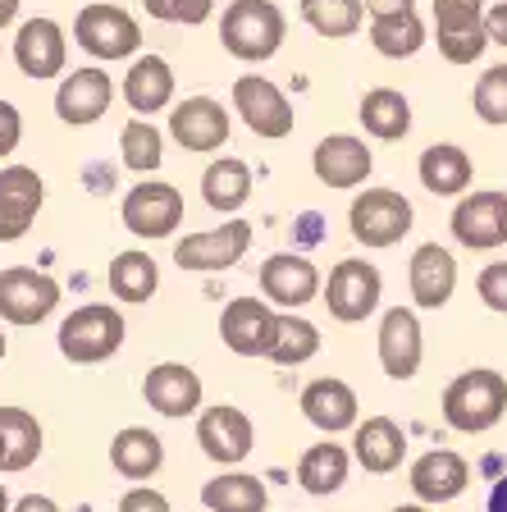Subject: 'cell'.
<instances>
[{"label": "cell", "instance_id": "obj_15", "mask_svg": "<svg viewBox=\"0 0 507 512\" xmlns=\"http://www.w3.org/2000/svg\"><path fill=\"white\" fill-rule=\"evenodd\" d=\"M275 330H279V316L261 298H233L220 316V339L238 357H270Z\"/></svg>", "mask_w": 507, "mask_h": 512}, {"label": "cell", "instance_id": "obj_5", "mask_svg": "<svg viewBox=\"0 0 507 512\" xmlns=\"http://www.w3.org/2000/svg\"><path fill=\"white\" fill-rule=\"evenodd\" d=\"M453 238L471 252H494L507 243V192L503 188H480L462 192V202L453 206Z\"/></svg>", "mask_w": 507, "mask_h": 512}, {"label": "cell", "instance_id": "obj_49", "mask_svg": "<svg viewBox=\"0 0 507 512\" xmlns=\"http://www.w3.org/2000/svg\"><path fill=\"white\" fill-rule=\"evenodd\" d=\"M485 512H507V476H498V480H494V490H489Z\"/></svg>", "mask_w": 507, "mask_h": 512}, {"label": "cell", "instance_id": "obj_25", "mask_svg": "<svg viewBox=\"0 0 507 512\" xmlns=\"http://www.w3.org/2000/svg\"><path fill=\"white\" fill-rule=\"evenodd\" d=\"M14 64L28 78H55L64 69V32L55 19H28L14 37Z\"/></svg>", "mask_w": 507, "mask_h": 512}, {"label": "cell", "instance_id": "obj_16", "mask_svg": "<svg viewBox=\"0 0 507 512\" xmlns=\"http://www.w3.org/2000/svg\"><path fill=\"white\" fill-rule=\"evenodd\" d=\"M42 202H46V188L37 170H28V165L0 170V243H19L32 229Z\"/></svg>", "mask_w": 507, "mask_h": 512}, {"label": "cell", "instance_id": "obj_26", "mask_svg": "<svg viewBox=\"0 0 507 512\" xmlns=\"http://www.w3.org/2000/svg\"><path fill=\"white\" fill-rule=\"evenodd\" d=\"M416 174H421V188L434 192V197H462L476 179V165L457 142H434V147L421 151Z\"/></svg>", "mask_w": 507, "mask_h": 512}, {"label": "cell", "instance_id": "obj_3", "mask_svg": "<svg viewBox=\"0 0 507 512\" xmlns=\"http://www.w3.org/2000/svg\"><path fill=\"white\" fill-rule=\"evenodd\" d=\"M119 343H124V316L106 302H87L74 316H64L60 325V352L74 366H96L115 357Z\"/></svg>", "mask_w": 507, "mask_h": 512}, {"label": "cell", "instance_id": "obj_22", "mask_svg": "<svg viewBox=\"0 0 507 512\" xmlns=\"http://www.w3.org/2000/svg\"><path fill=\"white\" fill-rule=\"evenodd\" d=\"M142 398H147V407H156L160 416H192L201 407V375L192 371V366L183 362H160L147 371V380H142Z\"/></svg>", "mask_w": 507, "mask_h": 512}, {"label": "cell", "instance_id": "obj_4", "mask_svg": "<svg viewBox=\"0 0 507 512\" xmlns=\"http://www.w3.org/2000/svg\"><path fill=\"white\" fill-rule=\"evenodd\" d=\"M416 211L412 202L402 197V192L393 188H366L352 197V211H348V224H352V238H357L361 247H393L407 238V229H412Z\"/></svg>", "mask_w": 507, "mask_h": 512}, {"label": "cell", "instance_id": "obj_46", "mask_svg": "<svg viewBox=\"0 0 507 512\" xmlns=\"http://www.w3.org/2000/svg\"><path fill=\"white\" fill-rule=\"evenodd\" d=\"M480 23H485L489 46H507V0H503V5H489Z\"/></svg>", "mask_w": 507, "mask_h": 512}, {"label": "cell", "instance_id": "obj_33", "mask_svg": "<svg viewBox=\"0 0 507 512\" xmlns=\"http://www.w3.org/2000/svg\"><path fill=\"white\" fill-rule=\"evenodd\" d=\"M370 46L389 60H407L425 46V23L416 10H398V14H375L370 19Z\"/></svg>", "mask_w": 507, "mask_h": 512}, {"label": "cell", "instance_id": "obj_23", "mask_svg": "<svg viewBox=\"0 0 507 512\" xmlns=\"http://www.w3.org/2000/svg\"><path fill=\"white\" fill-rule=\"evenodd\" d=\"M352 458L370 471V476H389L407 458V435L393 416H366L352 426Z\"/></svg>", "mask_w": 507, "mask_h": 512}, {"label": "cell", "instance_id": "obj_10", "mask_svg": "<svg viewBox=\"0 0 507 512\" xmlns=\"http://www.w3.org/2000/svg\"><path fill=\"white\" fill-rule=\"evenodd\" d=\"M197 444L211 462H220V467H238L256 444V426L247 421L243 407L215 403L197 416Z\"/></svg>", "mask_w": 507, "mask_h": 512}, {"label": "cell", "instance_id": "obj_34", "mask_svg": "<svg viewBox=\"0 0 507 512\" xmlns=\"http://www.w3.org/2000/svg\"><path fill=\"white\" fill-rule=\"evenodd\" d=\"M297 5H302L307 28L329 37V42L357 37L361 23H366V5H361V0H297Z\"/></svg>", "mask_w": 507, "mask_h": 512}, {"label": "cell", "instance_id": "obj_43", "mask_svg": "<svg viewBox=\"0 0 507 512\" xmlns=\"http://www.w3.org/2000/svg\"><path fill=\"white\" fill-rule=\"evenodd\" d=\"M476 293H480V302H485L489 311L507 316V261H489V266L480 270Z\"/></svg>", "mask_w": 507, "mask_h": 512}, {"label": "cell", "instance_id": "obj_52", "mask_svg": "<svg viewBox=\"0 0 507 512\" xmlns=\"http://www.w3.org/2000/svg\"><path fill=\"white\" fill-rule=\"evenodd\" d=\"M0 512H10V494H5V485H0Z\"/></svg>", "mask_w": 507, "mask_h": 512}, {"label": "cell", "instance_id": "obj_31", "mask_svg": "<svg viewBox=\"0 0 507 512\" xmlns=\"http://www.w3.org/2000/svg\"><path fill=\"white\" fill-rule=\"evenodd\" d=\"M270 494L265 480L247 476V471H224V476L201 485V508L206 512H265Z\"/></svg>", "mask_w": 507, "mask_h": 512}, {"label": "cell", "instance_id": "obj_36", "mask_svg": "<svg viewBox=\"0 0 507 512\" xmlns=\"http://www.w3.org/2000/svg\"><path fill=\"white\" fill-rule=\"evenodd\" d=\"M160 288V270L147 252H119L110 261V293L124 302H147Z\"/></svg>", "mask_w": 507, "mask_h": 512}, {"label": "cell", "instance_id": "obj_24", "mask_svg": "<svg viewBox=\"0 0 507 512\" xmlns=\"http://www.w3.org/2000/svg\"><path fill=\"white\" fill-rule=\"evenodd\" d=\"M115 101V83L101 69H74L55 92V115L64 124H96Z\"/></svg>", "mask_w": 507, "mask_h": 512}, {"label": "cell", "instance_id": "obj_9", "mask_svg": "<svg viewBox=\"0 0 507 512\" xmlns=\"http://www.w3.org/2000/svg\"><path fill=\"white\" fill-rule=\"evenodd\" d=\"M233 110H238L243 124L265 142H279L293 133V106H288V96L279 92L270 78H256V74L238 78V83H233Z\"/></svg>", "mask_w": 507, "mask_h": 512}, {"label": "cell", "instance_id": "obj_12", "mask_svg": "<svg viewBox=\"0 0 507 512\" xmlns=\"http://www.w3.org/2000/svg\"><path fill=\"white\" fill-rule=\"evenodd\" d=\"M247 247H252V224L229 220V224H220V229L179 238L174 261H179V270H229L247 256Z\"/></svg>", "mask_w": 507, "mask_h": 512}, {"label": "cell", "instance_id": "obj_30", "mask_svg": "<svg viewBox=\"0 0 507 512\" xmlns=\"http://www.w3.org/2000/svg\"><path fill=\"white\" fill-rule=\"evenodd\" d=\"M110 462L128 480H151L160 471V462H165V444L147 426H124L110 439Z\"/></svg>", "mask_w": 507, "mask_h": 512}, {"label": "cell", "instance_id": "obj_32", "mask_svg": "<svg viewBox=\"0 0 507 512\" xmlns=\"http://www.w3.org/2000/svg\"><path fill=\"white\" fill-rule=\"evenodd\" d=\"M348 448L343 444H311L302 458H297V485L307 494H338L343 480H348Z\"/></svg>", "mask_w": 507, "mask_h": 512}, {"label": "cell", "instance_id": "obj_13", "mask_svg": "<svg viewBox=\"0 0 507 512\" xmlns=\"http://www.w3.org/2000/svg\"><path fill=\"white\" fill-rule=\"evenodd\" d=\"M256 279H261L265 298L275 302V307H284V311H297V307H307V302L320 298V270L297 252L265 256L261 270H256Z\"/></svg>", "mask_w": 507, "mask_h": 512}, {"label": "cell", "instance_id": "obj_14", "mask_svg": "<svg viewBox=\"0 0 507 512\" xmlns=\"http://www.w3.org/2000/svg\"><path fill=\"white\" fill-rule=\"evenodd\" d=\"M407 485H412V494L421 503H430V508L453 503V499H462L466 485H471V462H466L462 453H453V448H430V453H421V458L412 462Z\"/></svg>", "mask_w": 507, "mask_h": 512}, {"label": "cell", "instance_id": "obj_21", "mask_svg": "<svg viewBox=\"0 0 507 512\" xmlns=\"http://www.w3.org/2000/svg\"><path fill=\"white\" fill-rule=\"evenodd\" d=\"M407 288L421 311H439L448 307L457 288V256L439 243H421L412 252V266H407Z\"/></svg>", "mask_w": 507, "mask_h": 512}, {"label": "cell", "instance_id": "obj_17", "mask_svg": "<svg viewBox=\"0 0 507 512\" xmlns=\"http://www.w3.org/2000/svg\"><path fill=\"white\" fill-rule=\"evenodd\" d=\"M311 170H316V179L325 188H361L370 179V170H375V156L352 133H329L311 151Z\"/></svg>", "mask_w": 507, "mask_h": 512}, {"label": "cell", "instance_id": "obj_28", "mask_svg": "<svg viewBox=\"0 0 507 512\" xmlns=\"http://www.w3.org/2000/svg\"><path fill=\"white\" fill-rule=\"evenodd\" d=\"M357 119L370 138H380V142H402L412 133V106H407V96L398 87H370L361 96Z\"/></svg>", "mask_w": 507, "mask_h": 512}, {"label": "cell", "instance_id": "obj_44", "mask_svg": "<svg viewBox=\"0 0 507 512\" xmlns=\"http://www.w3.org/2000/svg\"><path fill=\"white\" fill-rule=\"evenodd\" d=\"M119 512H169V499L160 490H151V485H138V490H128L119 499Z\"/></svg>", "mask_w": 507, "mask_h": 512}, {"label": "cell", "instance_id": "obj_51", "mask_svg": "<svg viewBox=\"0 0 507 512\" xmlns=\"http://www.w3.org/2000/svg\"><path fill=\"white\" fill-rule=\"evenodd\" d=\"M393 512H430V503H421V499H416V503H398Z\"/></svg>", "mask_w": 507, "mask_h": 512}, {"label": "cell", "instance_id": "obj_35", "mask_svg": "<svg viewBox=\"0 0 507 512\" xmlns=\"http://www.w3.org/2000/svg\"><path fill=\"white\" fill-rule=\"evenodd\" d=\"M0 435H5V467L0 471H23L42 453V426L37 416L23 407H0Z\"/></svg>", "mask_w": 507, "mask_h": 512}, {"label": "cell", "instance_id": "obj_20", "mask_svg": "<svg viewBox=\"0 0 507 512\" xmlns=\"http://www.w3.org/2000/svg\"><path fill=\"white\" fill-rule=\"evenodd\" d=\"M169 133L183 151H220L229 142V110L211 96H188L169 115Z\"/></svg>", "mask_w": 507, "mask_h": 512}, {"label": "cell", "instance_id": "obj_38", "mask_svg": "<svg viewBox=\"0 0 507 512\" xmlns=\"http://www.w3.org/2000/svg\"><path fill=\"white\" fill-rule=\"evenodd\" d=\"M119 151H124L128 170L151 174V170H160V160H165V138H160V128L151 124V119H128L124 138H119Z\"/></svg>", "mask_w": 507, "mask_h": 512}, {"label": "cell", "instance_id": "obj_8", "mask_svg": "<svg viewBox=\"0 0 507 512\" xmlns=\"http://www.w3.org/2000/svg\"><path fill=\"white\" fill-rule=\"evenodd\" d=\"M60 307V284L42 270L10 266L0 270V320L10 325H42Z\"/></svg>", "mask_w": 507, "mask_h": 512}, {"label": "cell", "instance_id": "obj_2", "mask_svg": "<svg viewBox=\"0 0 507 512\" xmlns=\"http://www.w3.org/2000/svg\"><path fill=\"white\" fill-rule=\"evenodd\" d=\"M507 412V380L489 366L462 371L453 384L444 389V421L462 435H485L503 421Z\"/></svg>", "mask_w": 507, "mask_h": 512}, {"label": "cell", "instance_id": "obj_18", "mask_svg": "<svg viewBox=\"0 0 507 512\" xmlns=\"http://www.w3.org/2000/svg\"><path fill=\"white\" fill-rule=\"evenodd\" d=\"M425 339L412 307H389L380 320V366L389 380H412L421 371Z\"/></svg>", "mask_w": 507, "mask_h": 512}, {"label": "cell", "instance_id": "obj_48", "mask_svg": "<svg viewBox=\"0 0 507 512\" xmlns=\"http://www.w3.org/2000/svg\"><path fill=\"white\" fill-rule=\"evenodd\" d=\"M14 512H60V508H55V499H46V494H28V499L14 503Z\"/></svg>", "mask_w": 507, "mask_h": 512}, {"label": "cell", "instance_id": "obj_47", "mask_svg": "<svg viewBox=\"0 0 507 512\" xmlns=\"http://www.w3.org/2000/svg\"><path fill=\"white\" fill-rule=\"evenodd\" d=\"M366 5V14L375 19V14H398V10H416V0H361Z\"/></svg>", "mask_w": 507, "mask_h": 512}, {"label": "cell", "instance_id": "obj_50", "mask_svg": "<svg viewBox=\"0 0 507 512\" xmlns=\"http://www.w3.org/2000/svg\"><path fill=\"white\" fill-rule=\"evenodd\" d=\"M14 14H19V0H0V28H10Z\"/></svg>", "mask_w": 507, "mask_h": 512}, {"label": "cell", "instance_id": "obj_27", "mask_svg": "<svg viewBox=\"0 0 507 512\" xmlns=\"http://www.w3.org/2000/svg\"><path fill=\"white\" fill-rule=\"evenodd\" d=\"M124 101L138 115H156L174 101V69L160 55H138L124 74Z\"/></svg>", "mask_w": 507, "mask_h": 512}, {"label": "cell", "instance_id": "obj_40", "mask_svg": "<svg viewBox=\"0 0 507 512\" xmlns=\"http://www.w3.org/2000/svg\"><path fill=\"white\" fill-rule=\"evenodd\" d=\"M485 0H434V32H471L485 28Z\"/></svg>", "mask_w": 507, "mask_h": 512}, {"label": "cell", "instance_id": "obj_41", "mask_svg": "<svg viewBox=\"0 0 507 512\" xmlns=\"http://www.w3.org/2000/svg\"><path fill=\"white\" fill-rule=\"evenodd\" d=\"M434 42H439V55L448 64H476L485 55L489 37L485 28H471V32H434Z\"/></svg>", "mask_w": 507, "mask_h": 512}, {"label": "cell", "instance_id": "obj_19", "mask_svg": "<svg viewBox=\"0 0 507 512\" xmlns=\"http://www.w3.org/2000/svg\"><path fill=\"white\" fill-rule=\"evenodd\" d=\"M297 403H302V416H307L316 430H325V435H343V430H352L361 421L357 389H352L348 380H338V375L311 380Z\"/></svg>", "mask_w": 507, "mask_h": 512}, {"label": "cell", "instance_id": "obj_1", "mask_svg": "<svg viewBox=\"0 0 507 512\" xmlns=\"http://www.w3.org/2000/svg\"><path fill=\"white\" fill-rule=\"evenodd\" d=\"M284 10L275 0H233L220 19V42L233 60L247 64H265L270 55L284 46Z\"/></svg>", "mask_w": 507, "mask_h": 512}, {"label": "cell", "instance_id": "obj_39", "mask_svg": "<svg viewBox=\"0 0 507 512\" xmlns=\"http://www.w3.org/2000/svg\"><path fill=\"white\" fill-rule=\"evenodd\" d=\"M471 106H476V115L485 124H507V64L485 69V78L471 92Z\"/></svg>", "mask_w": 507, "mask_h": 512}, {"label": "cell", "instance_id": "obj_37", "mask_svg": "<svg viewBox=\"0 0 507 512\" xmlns=\"http://www.w3.org/2000/svg\"><path fill=\"white\" fill-rule=\"evenodd\" d=\"M320 352V330L311 325V320H302V316H279V330H275V343H270V362H279V366H302V362H311Z\"/></svg>", "mask_w": 507, "mask_h": 512}, {"label": "cell", "instance_id": "obj_54", "mask_svg": "<svg viewBox=\"0 0 507 512\" xmlns=\"http://www.w3.org/2000/svg\"><path fill=\"white\" fill-rule=\"evenodd\" d=\"M0 357H5V334H0Z\"/></svg>", "mask_w": 507, "mask_h": 512}, {"label": "cell", "instance_id": "obj_11", "mask_svg": "<svg viewBox=\"0 0 507 512\" xmlns=\"http://www.w3.org/2000/svg\"><path fill=\"white\" fill-rule=\"evenodd\" d=\"M124 224L138 238H169L183 224V192L174 183L142 179L138 188L124 197Z\"/></svg>", "mask_w": 507, "mask_h": 512}, {"label": "cell", "instance_id": "obj_53", "mask_svg": "<svg viewBox=\"0 0 507 512\" xmlns=\"http://www.w3.org/2000/svg\"><path fill=\"white\" fill-rule=\"evenodd\" d=\"M0 467H5V435H0Z\"/></svg>", "mask_w": 507, "mask_h": 512}, {"label": "cell", "instance_id": "obj_6", "mask_svg": "<svg viewBox=\"0 0 507 512\" xmlns=\"http://www.w3.org/2000/svg\"><path fill=\"white\" fill-rule=\"evenodd\" d=\"M74 37L96 60H128L142 46L138 19L128 10H119V5H83V14L74 23Z\"/></svg>", "mask_w": 507, "mask_h": 512}, {"label": "cell", "instance_id": "obj_42", "mask_svg": "<svg viewBox=\"0 0 507 512\" xmlns=\"http://www.w3.org/2000/svg\"><path fill=\"white\" fill-rule=\"evenodd\" d=\"M142 5L160 23H206L215 10V0H142Z\"/></svg>", "mask_w": 507, "mask_h": 512}, {"label": "cell", "instance_id": "obj_7", "mask_svg": "<svg viewBox=\"0 0 507 512\" xmlns=\"http://www.w3.org/2000/svg\"><path fill=\"white\" fill-rule=\"evenodd\" d=\"M380 298H384V279L370 261H338V266L329 270L325 307H329V316L343 320V325L366 320L370 311L380 307Z\"/></svg>", "mask_w": 507, "mask_h": 512}, {"label": "cell", "instance_id": "obj_45", "mask_svg": "<svg viewBox=\"0 0 507 512\" xmlns=\"http://www.w3.org/2000/svg\"><path fill=\"white\" fill-rule=\"evenodd\" d=\"M19 138H23V119H19V110H14L10 101H0V156H10V151L19 147Z\"/></svg>", "mask_w": 507, "mask_h": 512}, {"label": "cell", "instance_id": "obj_29", "mask_svg": "<svg viewBox=\"0 0 507 512\" xmlns=\"http://www.w3.org/2000/svg\"><path fill=\"white\" fill-rule=\"evenodd\" d=\"M201 197H206V206L220 215L243 211L247 197H252V170H247V160H238V156L211 160L206 174H201Z\"/></svg>", "mask_w": 507, "mask_h": 512}]
</instances>
